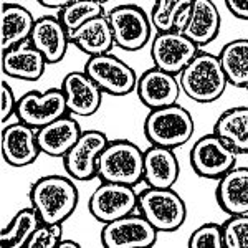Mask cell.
Here are the masks:
<instances>
[{
  "instance_id": "1",
  "label": "cell",
  "mask_w": 248,
  "mask_h": 248,
  "mask_svg": "<svg viewBox=\"0 0 248 248\" xmlns=\"http://www.w3.org/2000/svg\"><path fill=\"white\" fill-rule=\"evenodd\" d=\"M29 199L43 223H65L77 210L79 190L73 177L51 174L31 184Z\"/></svg>"
},
{
  "instance_id": "2",
  "label": "cell",
  "mask_w": 248,
  "mask_h": 248,
  "mask_svg": "<svg viewBox=\"0 0 248 248\" xmlns=\"http://www.w3.org/2000/svg\"><path fill=\"white\" fill-rule=\"evenodd\" d=\"M182 93L201 105H209L220 99L229 81L220 65L218 55L201 50L179 75Z\"/></svg>"
},
{
  "instance_id": "3",
  "label": "cell",
  "mask_w": 248,
  "mask_h": 248,
  "mask_svg": "<svg viewBox=\"0 0 248 248\" xmlns=\"http://www.w3.org/2000/svg\"><path fill=\"white\" fill-rule=\"evenodd\" d=\"M146 139L153 146L177 149L194 138L195 121L190 111L179 103L170 106L149 109L142 124Z\"/></svg>"
},
{
  "instance_id": "4",
  "label": "cell",
  "mask_w": 248,
  "mask_h": 248,
  "mask_svg": "<svg viewBox=\"0 0 248 248\" xmlns=\"http://www.w3.org/2000/svg\"><path fill=\"white\" fill-rule=\"evenodd\" d=\"M98 177L105 182L138 186L144 177V151L129 139H109L98 159Z\"/></svg>"
},
{
  "instance_id": "5",
  "label": "cell",
  "mask_w": 248,
  "mask_h": 248,
  "mask_svg": "<svg viewBox=\"0 0 248 248\" xmlns=\"http://www.w3.org/2000/svg\"><path fill=\"white\" fill-rule=\"evenodd\" d=\"M138 210L159 233H170L186 223L187 205L172 187H146L138 194Z\"/></svg>"
},
{
  "instance_id": "6",
  "label": "cell",
  "mask_w": 248,
  "mask_h": 248,
  "mask_svg": "<svg viewBox=\"0 0 248 248\" xmlns=\"http://www.w3.org/2000/svg\"><path fill=\"white\" fill-rule=\"evenodd\" d=\"M114 45L124 51H139L153 40V23L146 10L134 3H121L108 12Z\"/></svg>"
},
{
  "instance_id": "7",
  "label": "cell",
  "mask_w": 248,
  "mask_h": 248,
  "mask_svg": "<svg viewBox=\"0 0 248 248\" xmlns=\"http://www.w3.org/2000/svg\"><path fill=\"white\" fill-rule=\"evenodd\" d=\"M83 70L91 79H94L105 94L123 98L136 91L138 73L133 66L113 53L90 57Z\"/></svg>"
},
{
  "instance_id": "8",
  "label": "cell",
  "mask_w": 248,
  "mask_h": 248,
  "mask_svg": "<svg viewBox=\"0 0 248 248\" xmlns=\"http://www.w3.org/2000/svg\"><path fill=\"white\" fill-rule=\"evenodd\" d=\"M237 155L222 138L209 133L199 138L190 147L189 162L199 177L218 181L232 167L237 166Z\"/></svg>"
},
{
  "instance_id": "9",
  "label": "cell",
  "mask_w": 248,
  "mask_h": 248,
  "mask_svg": "<svg viewBox=\"0 0 248 248\" xmlns=\"http://www.w3.org/2000/svg\"><path fill=\"white\" fill-rule=\"evenodd\" d=\"M65 114H70L65 93L62 88H50L46 91L31 90L20 96L15 118L17 121L40 129Z\"/></svg>"
},
{
  "instance_id": "10",
  "label": "cell",
  "mask_w": 248,
  "mask_h": 248,
  "mask_svg": "<svg viewBox=\"0 0 248 248\" xmlns=\"http://www.w3.org/2000/svg\"><path fill=\"white\" fill-rule=\"evenodd\" d=\"M138 209V194L133 186L101 181L88 201V210L99 223H109Z\"/></svg>"
},
{
  "instance_id": "11",
  "label": "cell",
  "mask_w": 248,
  "mask_h": 248,
  "mask_svg": "<svg viewBox=\"0 0 248 248\" xmlns=\"http://www.w3.org/2000/svg\"><path fill=\"white\" fill-rule=\"evenodd\" d=\"M108 142L109 138L103 131H83L79 139L63 157L66 174L77 182H86L98 177V159Z\"/></svg>"
},
{
  "instance_id": "12",
  "label": "cell",
  "mask_w": 248,
  "mask_h": 248,
  "mask_svg": "<svg viewBox=\"0 0 248 248\" xmlns=\"http://www.w3.org/2000/svg\"><path fill=\"white\" fill-rule=\"evenodd\" d=\"M201 48L182 31H155L151 40V60L154 66L175 77L194 60Z\"/></svg>"
},
{
  "instance_id": "13",
  "label": "cell",
  "mask_w": 248,
  "mask_h": 248,
  "mask_svg": "<svg viewBox=\"0 0 248 248\" xmlns=\"http://www.w3.org/2000/svg\"><path fill=\"white\" fill-rule=\"evenodd\" d=\"M159 232L141 214L124 215L101 229V245L106 248H149L157 242Z\"/></svg>"
},
{
  "instance_id": "14",
  "label": "cell",
  "mask_w": 248,
  "mask_h": 248,
  "mask_svg": "<svg viewBox=\"0 0 248 248\" xmlns=\"http://www.w3.org/2000/svg\"><path fill=\"white\" fill-rule=\"evenodd\" d=\"M136 94L147 109H157L179 103L182 88L179 77L153 66L144 71L141 77H138Z\"/></svg>"
},
{
  "instance_id": "15",
  "label": "cell",
  "mask_w": 248,
  "mask_h": 248,
  "mask_svg": "<svg viewBox=\"0 0 248 248\" xmlns=\"http://www.w3.org/2000/svg\"><path fill=\"white\" fill-rule=\"evenodd\" d=\"M2 157L12 167L31 166L42 154L37 129L29 124L17 121L5 126L0 138Z\"/></svg>"
},
{
  "instance_id": "16",
  "label": "cell",
  "mask_w": 248,
  "mask_h": 248,
  "mask_svg": "<svg viewBox=\"0 0 248 248\" xmlns=\"http://www.w3.org/2000/svg\"><path fill=\"white\" fill-rule=\"evenodd\" d=\"M65 93L68 113L77 118H90L96 114L103 103V90L83 71H70L60 86Z\"/></svg>"
},
{
  "instance_id": "17",
  "label": "cell",
  "mask_w": 248,
  "mask_h": 248,
  "mask_svg": "<svg viewBox=\"0 0 248 248\" xmlns=\"http://www.w3.org/2000/svg\"><path fill=\"white\" fill-rule=\"evenodd\" d=\"M29 42L33 45L43 57L48 65H57L66 57L70 42V31L62 20L53 15H45L35 20Z\"/></svg>"
},
{
  "instance_id": "18",
  "label": "cell",
  "mask_w": 248,
  "mask_h": 248,
  "mask_svg": "<svg viewBox=\"0 0 248 248\" xmlns=\"http://www.w3.org/2000/svg\"><path fill=\"white\" fill-rule=\"evenodd\" d=\"M46 66V58L30 42L2 51V71L9 78L38 81L45 75Z\"/></svg>"
},
{
  "instance_id": "19",
  "label": "cell",
  "mask_w": 248,
  "mask_h": 248,
  "mask_svg": "<svg viewBox=\"0 0 248 248\" xmlns=\"http://www.w3.org/2000/svg\"><path fill=\"white\" fill-rule=\"evenodd\" d=\"M83 129L73 114H65L46 126L37 129L42 154L50 157H65V154L78 141Z\"/></svg>"
},
{
  "instance_id": "20",
  "label": "cell",
  "mask_w": 248,
  "mask_h": 248,
  "mask_svg": "<svg viewBox=\"0 0 248 248\" xmlns=\"http://www.w3.org/2000/svg\"><path fill=\"white\" fill-rule=\"evenodd\" d=\"M181 175V166L174 149L153 146L144 151V177L147 187H174Z\"/></svg>"
},
{
  "instance_id": "21",
  "label": "cell",
  "mask_w": 248,
  "mask_h": 248,
  "mask_svg": "<svg viewBox=\"0 0 248 248\" xmlns=\"http://www.w3.org/2000/svg\"><path fill=\"white\" fill-rule=\"evenodd\" d=\"M220 27H222V15L217 3L214 0H194L189 23L182 33L202 50L218 37Z\"/></svg>"
},
{
  "instance_id": "22",
  "label": "cell",
  "mask_w": 248,
  "mask_h": 248,
  "mask_svg": "<svg viewBox=\"0 0 248 248\" xmlns=\"http://www.w3.org/2000/svg\"><path fill=\"white\" fill-rule=\"evenodd\" d=\"M215 199L227 215L248 214V167H232L217 181Z\"/></svg>"
},
{
  "instance_id": "23",
  "label": "cell",
  "mask_w": 248,
  "mask_h": 248,
  "mask_svg": "<svg viewBox=\"0 0 248 248\" xmlns=\"http://www.w3.org/2000/svg\"><path fill=\"white\" fill-rule=\"evenodd\" d=\"M70 42L79 51H83L88 58L111 53V50L116 46L108 15L91 18L90 22L83 23L77 30H71Z\"/></svg>"
},
{
  "instance_id": "24",
  "label": "cell",
  "mask_w": 248,
  "mask_h": 248,
  "mask_svg": "<svg viewBox=\"0 0 248 248\" xmlns=\"http://www.w3.org/2000/svg\"><path fill=\"white\" fill-rule=\"evenodd\" d=\"M35 18L29 9L20 3H3L0 12V40L2 51L30 40Z\"/></svg>"
},
{
  "instance_id": "25",
  "label": "cell",
  "mask_w": 248,
  "mask_h": 248,
  "mask_svg": "<svg viewBox=\"0 0 248 248\" xmlns=\"http://www.w3.org/2000/svg\"><path fill=\"white\" fill-rule=\"evenodd\" d=\"M237 154H248V106H233L217 118L214 131Z\"/></svg>"
},
{
  "instance_id": "26",
  "label": "cell",
  "mask_w": 248,
  "mask_h": 248,
  "mask_svg": "<svg viewBox=\"0 0 248 248\" xmlns=\"http://www.w3.org/2000/svg\"><path fill=\"white\" fill-rule=\"evenodd\" d=\"M194 0H155L149 12L155 31H184L190 18Z\"/></svg>"
},
{
  "instance_id": "27",
  "label": "cell",
  "mask_w": 248,
  "mask_h": 248,
  "mask_svg": "<svg viewBox=\"0 0 248 248\" xmlns=\"http://www.w3.org/2000/svg\"><path fill=\"white\" fill-rule=\"evenodd\" d=\"M218 60L229 85L235 88L248 86V38H235L225 43Z\"/></svg>"
},
{
  "instance_id": "28",
  "label": "cell",
  "mask_w": 248,
  "mask_h": 248,
  "mask_svg": "<svg viewBox=\"0 0 248 248\" xmlns=\"http://www.w3.org/2000/svg\"><path fill=\"white\" fill-rule=\"evenodd\" d=\"M40 223L42 218L31 205L18 210L0 232V245L3 248H27V243Z\"/></svg>"
},
{
  "instance_id": "29",
  "label": "cell",
  "mask_w": 248,
  "mask_h": 248,
  "mask_svg": "<svg viewBox=\"0 0 248 248\" xmlns=\"http://www.w3.org/2000/svg\"><path fill=\"white\" fill-rule=\"evenodd\" d=\"M105 3L98 0H73L62 10H58V18L66 27L68 31L77 30L83 23L90 22L91 18H96L99 15H106Z\"/></svg>"
},
{
  "instance_id": "30",
  "label": "cell",
  "mask_w": 248,
  "mask_h": 248,
  "mask_svg": "<svg viewBox=\"0 0 248 248\" xmlns=\"http://www.w3.org/2000/svg\"><path fill=\"white\" fill-rule=\"evenodd\" d=\"M223 248H248V214L229 215L222 223Z\"/></svg>"
},
{
  "instance_id": "31",
  "label": "cell",
  "mask_w": 248,
  "mask_h": 248,
  "mask_svg": "<svg viewBox=\"0 0 248 248\" xmlns=\"http://www.w3.org/2000/svg\"><path fill=\"white\" fill-rule=\"evenodd\" d=\"M189 248H223L222 223H202L189 237Z\"/></svg>"
},
{
  "instance_id": "32",
  "label": "cell",
  "mask_w": 248,
  "mask_h": 248,
  "mask_svg": "<svg viewBox=\"0 0 248 248\" xmlns=\"http://www.w3.org/2000/svg\"><path fill=\"white\" fill-rule=\"evenodd\" d=\"M63 240V223H40L27 248H58Z\"/></svg>"
},
{
  "instance_id": "33",
  "label": "cell",
  "mask_w": 248,
  "mask_h": 248,
  "mask_svg": "<svg viewBox=\"0 0 248 248\" xmlns=\"http://www.w3.org/2000/svg\"><path fill=\"white\" fill-rule=\"evenodd\" d=\"M17 103L18 99L15 98L14 90L7 81H2L0 85V121L7 123L12 116H15L17 113Z\"/></svg>"
},
{
  "instance_id": "34",
  "label": "cell",
  "mask_w": 248,
  "mask_h": 248,
  "mask_svg": "<svg viewBox=\"0 0 248 248\" xmlns=\"http://www.w3.org/2000/svg\"><path fill=\"white\" fill-rule=\"evenodd\" d=\"M227 10L238 20L248 22V0H223Z\"/></svg>"
},
{
  "instance_id": "35",
  "label": "cell",
  "mask_w": 248,
  "mask_h": 248,
  "mask_svg": "<svg viewBox=\"0 0 248 248\" xmlns=\"http://www.w3.org/2000/svg\"><path fill=\"white\" fill-rule=\"evenodd\" d=\"M42 7H45V9H51V10H62L63 7H66L70 2H73V0H37Z\"/></svg>"
},
{
  "instance_id": "36",
  "label": "cell",
  "mask_w": 248,
  "mask_h": 248,
  "mask_svg": "<svg viewBox=\"0 0 248 248\" xmlns=\"http://www.w3.org/2000/svg\"><path fill=\"white\" fill-rule=\"evenodd\" d=\"M81 245H79L78 242H75V240H70V238H65L63 237V240L60 242L58 248H79Z\"/></svg>"
},
{
  "instance_id": "37",
  "label": "cell",
  "mask_w": 248,
  "mask_h": 248,
  "mask_svg": "<svg viewBox=\"0 0 248 248\" xmlns=\"http://www.w3.org/2000/svg\"><path fill=\"white\" fill-rule=\"evenodd\" d=\"M98 2H101V3H106V2H109V0H98Z\"/></svg>"
},
{
  "instance_id": "38",
  "label": "cell",
  "mask_w": 248,
  "mask_h": 248,
  "mask_svg": "<svg viewBox=\"0 0 248 248\" xmlns=\"http://www.w3.org/2000/svg\"><path fill=\"white\" fill-rule=\"evenodd\" d=\"M245 90H247V91H248V86H247V88H245Z\"/></svg>"
}]
</instances>
